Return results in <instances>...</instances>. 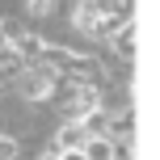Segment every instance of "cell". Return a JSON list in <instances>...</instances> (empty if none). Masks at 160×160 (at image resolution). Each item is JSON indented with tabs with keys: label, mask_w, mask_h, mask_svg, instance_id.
<instances>
[{
	"label": "cell",
	"mask_w": 160,
	"mask_h": 160,
	"mask_svg": "<svg viewBox=\"0 0 160 160\" xmlns=\"http://www.w3.org/2000/svg\"><path fill=\"white\" fill-rule=\"evenodd\" d=\"M127 21H131V4L127 0H84L80 13H76V25L84 34H97V38H110Z\"/></svg>",
	"instance_id": "cell-1"
},
{
	"label": "cell",
	"mask_w": 160,
	"mask_h": 160,
	"mask_svg": "<svg viewBox=\"0 0 160 160\" xmlns=\"http://www.w3.org/2000/svg\"><path fill=\"white\" fill-rule=\"evenodd\" d=\"M51 93H55L59 105H63L68 118H84L88 110H97V105H101V93H97L88 80H72V84H63V88H59V80H55V88H51Z\"/></svg>",
	"instance_id": "cell-2"
},
{
	"label": "cell",
	"mask_w": 160,
	"mask_h": 160,
	"mask_svg": "<svg viewBox=\"0 0 160 160\" xmlns=\"http://www.w3.org/2000/svg\"><path fill=\"white\" fill-rule=\"evenodd\" d=\"M55 88V68L47 63H25V80H21V93L25 97H47Z\"/></svg>",
	"instance_id": "cell-3"
},
{
	"label": "cell",
	"mask_w": 160,
	"mask_h": 160,
	"mask_svg": "<svg viewBox=\"0 0 160 160\" xmlns=\"http://www.w3.org/2000/svg\"><path fill=\"white\" fill-rule=\"evenodd\" d=\"M21 72H25V59H21V51L4 42V47H0V80H17Z\"/></svg>",
	"instance_id": "cell-4"
},
{
	"label": "cell",
	"mask_w": 160,
	"mask_h": 160,
	"mask_svg": "<svg viewBox=\"0 0 160 160\" xmlns=\"http://www.w3.org/2000/svg\"><path fill=\"white\" fill-rule=\"evenodd\" d=\"M84 139H88V131L80 127V118H72L63 131H59V152H68V148H84Z\"/></svg>",
	"instance_id": "cell-5"
},
{
	"label": "cell",
	"mask_w": 160,
	"mask_h": 160,
	"mask_svg": "<svg viewBox=\"0 0 160 160\" xmlns=\"http://www.w3.org/2000/svg\"><path fill=\"white\" fill-rule=\"evenodd\" d=\"M110 38H114V47H118V55H122V59H131V55H135V25H131V21H127V30L118 25Z\"/></svg>",
	"instance_id": "cell-6"
},
{
	"label": "cell",
	"mask_w": 160,
	"mask_h": 160,
	"mask_svg": "<svg viewBox=\"0 0 160 160\" xmlns=\"http://www.w3.org/2000/svg\"><path fill=\"white\" fill-rule=\"evenodd\" d=\"M0 160H17V139L0 135Z\"/></svg>",
	"instance_id": "cell-7"
},
{
	"label": "cell",
	"mask_w": 160,
	"mask_h": 160,
	"mask_svg": "<svg viewBox=\"0 0 160 160\" xmlns=\"http://www.w3.org/2000/svg\"><path fill=\"white\" fill-rule=\"evenodd\" d=\"M59 160H84V152L80 148H68V152H59Z\"/></svg>",
	"instance_id": "cell-8"
},
{
	"label": "cell",
	"mask_w": 160,
	"mask_h": 160,
	"mask_svg": "<svg viewBox=\"0 0 160 160\" xmlns=\"http://www.w3.org/2000/svg\"><path fill=\"white\" fill-rule=\"evenodd\" d=\"M47 4H51V0H30V8H34V13H47Z\"/></svg>",
	"instance_id": "cell-9"
},
{
	"label": "cell",
	"mask_w": 160,
	"mask_h": 160,
	"mask_svg": "<svg viewBox=\"0 0 160 160\" xmlns=\"http://www.w3.org/2000/svg\"><path fill=\"white\" fill-rule=\"evenodd\" d=\"M38 160H59V152H47V156H38Z\"/></svg>",
	"instance_id": "cell-10"
}]
</instances>
